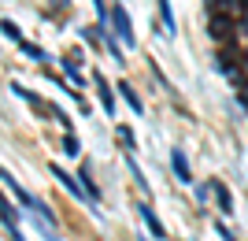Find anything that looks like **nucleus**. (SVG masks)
<instances>
[{
	"label": "nucleus",
	"instance_id": "f257e3e1",
	"mask_svg": "<svg viewBox=\"0 0 248 241\" xmlns=\"http://www.w3.org/2000/svg\"><path fill=\"white\" fill-rule=\"evenodd\" d=\"M111 22H115V33L123 37V45H134V26H130V19H126L123 4H115V8H111Z\"/></svg>",
	"mask_w": 248,
	"mask_h": 241
},
{
	"label": "nucleus",
	"instance_id": "f03ea898",
	"mask_svg": "<svg viewBox=\"0 0 248 241\" xmlns=\"http://www.w3.org/2000/svg\"><path fill=\"white\" fill-rule=\"evenodd\" d=\"M211 15H215V19H218V15H222V19H237V15H245V8H241V4H237V0H211Z\"/></svg>",
	"mask_w": 248,
	"mask_h": 241
},
{
	"label": "nucleus",
	"instance_id": "7ed1b4c3",
	"mask_svg": "<svg viewBox=\"0 0 248 241\" xmlns=\"http://www.w3.org/2000/svg\"><path fill=\"white\" fill-rule=\"evenodd\" d=\"M52 175H56V178L63 182V189H67V193H74V197H89L82 182H74V175H67V171H63V167H52Z\"/></svg>",
	"mask_w": 248,
	"mask_h": 241
},
{
	"label": "nucleus",
	"instance_id": "20e7f679",
	"mask_svg": "<svg viewBox=\"0 0 248 241\" xmlns=\"http://www.w3.org/2000/svg\"><path fill=\"white\" fill-rule=\"evenodd\" d=\"M0 219H4V226H8V234L11 230H19V211L11 208V200L0 193Z\"/></svg>",
	"mask_w": 248,
	"mask_h": 241
},
{
	"label": "nucleus",
	"instance_id": "39448f33",
	"mask_svg": "<svg viewBox=\"0 0 248 241\" xmlns=\"http://www.w3.org/2000/svg\"><path fill=\"white\" fill-rule=\"evenodd\" d=\"M215 200H218V208H222V215H233V197H230V189L222 186V182H215Z\"/></svg>",
	"mask_w": 248,
	"mask_h": 241
},
{
	"label": "nucleus",
	"instance_id": "423d86ee",
	"mask_svg": "<svg viewBox=\"0 0 248 241\" xmlns=\"http://www.w3.org/2000/svg\"><path fill=\"white\" fill-rule=\"evenodd\" d=\"M137 211H141V219H145V223H148V230H152V234H155V238H167V230H163V223L155 219V211H152V208H148V204H141V208H137Z\"/></svg>",
	"mask_w": 248,
	"mask_h": 241
},
{
	"label": "nucleus",
	"instance_id": "0eeeda50",
	"mask_svg": "<svg viewBox=\"0 0 248 241\" xmlns=\"http://www.w3.org/2000/svg\"><path fill=\"white\" fill-rule=\"evenodd\" d=\"M170 163H174V171H178V178H182V182H189V186H193V175H189L186 152H174V156H170Z\"/></svg>",
	"mask_w": 248,
	"mask_h": 241
},
{
	"label": "nucleus",
	"instance_id": "6e6552de",
	"mask_svg": "<svg viewBox=\"0 0 248 241\" xmlns=\"http://www.w3.org/2000/svg\"><path fill=\"white\" fill-rule=\"evenodd\" d=\"M233 67H237L233 48H222V52H218V71H222V74H233Z\"/></svg>",
	"mask_w": 248,
	"mask_h": 241
},
{
	"label": "nucleus",
	"instance_id": "1a4fd4ad",
	"mask_svg": "<svg viewBox=\"0 0 248 241\" xmlns=\"http://www.w3.org/2000/svg\"><path fill=\"white\" fill-rule=\"evenodd\" d=\"M96 85H100V100H104V112L111 115V112H115V96H111V89H108V82H104V74H96Z\"/></svg>",
	"mask_w": 248,
	"mask_h": 241
},
{
	"label": "nucleus",
	"instance_id": "9d476101",
	"mask_svg": "<svg viewBox=\"0 0 248 241\" xmlns=\"http://www.w3.org/2000/svg\"><path fill=\"white\" fill-rule=\"evenodd\" d=\"M0 30H4V37H11L15 45H22V41H26V37H22V30H19V26H15L11 19H0Z\"/></svg>",
	"mask_w": 248,
	"mask_h": 241
},
{
	"label": "nucleus",
	"instance_id": "9b49d317",
	"mask_svg": "<svg viewBox=\"0 0 248 241\" xmlns=\"http://www.w3.org/2000/svg\"><path fill=\"white\" fill-rule=\"evenodd\" d=\"M119 93H123L126 96V104H130V108H134V112H137V115H141V112H145V108H141V100H137V93H134V89H130V85H119Z\"/></svg>",
	"mask_w": 248,
	"mask_h": 241
},
{
	"label": "nucleus",
	"instance_id": "f8f14e48",
	"mask_svg": "<svg viewBox=\"0 0 248 241\" xmlns=\"http://www.w3.org/2000/svg\"><path fill=\"white\" fill-rule=\"evenodd\" d=\"M159 15H163V26H167V30H174V15H170V4H167V0H159Z\"/></svg>",
	"mask_w": 248,
	"mask_h": 241
},
{
	"label": "nucleus",
	"instance_id": "ddd939ff",
	"mask_svg": "<svg viewBox=\"0 0 248 241\" xmlns=\"http://www.w3.org/2000/svg\"><path fill=\"white\" fill-rule=\"evenodd\" d=\"M63 148H67V156H78V152H82V148H78V137H63Z\"/></svg>",
	"mask_w": 248,
	"mask_h": 241
},
{
	"label": "nucleus",
	"instance_id": "4468645a",
	"mask_svg": "<svg viewBox=\"0 0 248 241\" xmlns=\"http://www.w3.org/2000/svg\"><path fill=\"white\" fill-rule=\"evenodd\" d=\"M119 137H123V145H134V134H130V126H119Z\"/></svg>",
	"mask_w": 248,
	"mask_h": 241
},
{
	"label": "nucleus",
	"instance_id": "2eb2a0df",
	"mask_svg": "<svg viewBox=\"0 0 248 241\" xmlns=\"http://www.w3.org/2000/svg\"><path fill=\"white\" fill-rule=\"evenodd\" d=\"M67 4H71V0H52V11H63Z\"/></svg>",
	"mask_w": 248,
	"mask_h": 241
},
{
	"label": "nucleus",
	"instance_id": "dca6fc26",
	"mask_svg": "<svg viewBox=\"0 0 248 241\" xmlns=\"http://www.w3.org/2000/svg\"><path fill=\"white\" fill-rule=\"evenodd\" d=\"M218 234H222V241H233V238H230V234H226V230H222V223H218Z\"/></svg>",
	"mask_w": 248,
	"mask_h": 241
},
{
	"label": "nucleus",
	"instance_id": "f3484780",
	"mask_svg": "<svg viewBox=\"0 0 248 241\" xmlns=\"http://www.w3.org/2000/svg\"><path fill=\"white\" fill-rule=\"evenodd\" d=\"M241 100H245V104H248V85H245V89H241Z\"/></svg>",
	"mask_w": 248,
	"mask_h": 241
},
{
	"label": "nucleus",
	"instance_id": "a211bd4d",
	"mask_svg": "<svg viewBox=\"0 0 248 241\" xmlns=\"http://www.w3.org/2000/svg\"><path fill=\"white\" fill-rule=\"evenodd\" d=\"M245 67H248V48H245Z\"/></svg>",
	"mask_w": 248,
	"mask_h": 241
},
{
	"label": "nucleus",
	"instance_id": "6ab92c4d",
	"mask_svg": "<svg viewBox=\"0 0 248 241\" xmlns=\"http://www.w3.org/2000/svg\"><path fill=\"white\" fill-rule=\"evenodd\" d=\"M245 15H248V0H245Z\"/></svg>",
	"mask_w": 248,
	"mask_h": 241
}]
</instances>
